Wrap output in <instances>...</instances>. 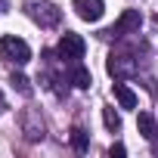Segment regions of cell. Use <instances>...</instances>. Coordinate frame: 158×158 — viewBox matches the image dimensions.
Returning a JSON list of instances; mask_svg holds the SVG:
<instances>
[{"label":"cell","instance_id":"6da1fadb","mask_svg":"<svg viewBox=\"0 0 158 158\" xmlns=\"http://www.w3.org/2000/svg\"><path fill=\"white\" fill-rule=\"evenodd\" d=\"M22 6H25L28 19L37 22L40 28H53V25H59V19H62V13L50 3V0H25Z\"/></svg>","mask_w":158,"mask_h":158},{"label":"cell","instance_id":"7a4b0ae2","mask_svg":"<svg viewBox=\"0 0 158 158\" xmlns=\"http://www.w3.org/2000/svg\"><path fill=\"white\" fill-rule=\"evenodd\" d=\"M0 53H3V59H10V62H16V65L31 62V47H28L22 37H16V34H6L3 40H0Z\"/></svg>","mask_w":158,"mask_h":158},{"label":"cell","instance_id":"3957f363","mask_svg":"<svg viewBox=\"0 0 158 158\" xmlns=\"http://www.w3.org/2000/svg\"><path fill=\"white\" fill-rule=\"evenodd\" d=\"M84 50H87L84 37H81V34H74V31H65L62 40H59V47H56L59 59H68V62H77V59L84 56Z\"/></svg>","mask_w":158,"mask_h":158},{"label":"cell","instance_id":"277c9868","mask_svg":"<svg viewBox=\"0 0 158 158\" xmlns=\"http://www.w3.org/2000/svg\"><path fill=\"white\" fill-rule=\"evenodd\" d=\"M106 68H109V74L115 77V81H124V77L136 74V62H133L130 53H112L109 62H106Z\"/></svg>","mask_w":158,"mask_h":158},{"label":"cell","instance_id":"5b68a950","mask_svg":"<svg viewBox=\"0 0 158 158\" xmlns=\"http://www.w3.org/2000/svg\"><path fill=\"white\" fill-rule=\"evenodd\" d=\"M139 25H143L139 10H124V13H121V19H118L106 34H109V37H124V34H130V31H139Z\"/></svg>","mask_w":158,"mask_h":158},{"label":"cell","instance_id":"8992f818","mask_svg":"<svg viewBox=\"0 0 158 158\" xmlns=\"http://www.w3.org/2000/svg\"><path fill=\"white\" fill-rule=\"evenodd\" d=\"M71 10L84 22H99L102 13H106V3H102V0H71Z\"/></svg>","mask_w":158,"mask_h":158},{"label":"cell","instance_id":"52a82bcc","mask_svg":"<svg viewBox=\"0 0 158 158\" xmlns=\"http://www.w3.org/2000/svg\"><path fill=\"white\" fill-rule=\"evenodd\" d=\"M136 130H139V136H143V139H149V143H152V139L158 136L155 118H152L149 112H139V115H136Z\"/></svg>","mask_w":158,"mask_h":158},{"label":"cell","instance_id":"ba28073f","mask_svg":"<svg viewBox=\"0 0 158 158\" xmlns=\"http://www.w3.org/2000/svg\"><path fill=\"white\" fill-rule=\"evenodd\" d=\"M115 99H118L121 109H136V93L127 84H115Z\"/></svg>","mask_w":158,"mask_h":158},{"label":"cell","instance_id":"9c48e42d","mask_svg":"<svg viewBox=\"0 0 158 158\" xmlns=\"http://www.w3.org/2000/svg\"><path fill=\"white\" fill-rule=\"evenodd\" d=\"M71 84L81 87V90H87V87L93 84V77H90V71H87L84 65H74V68H71Z\"/></svg>","mask_w":158,"mask_h":158},{"label":"cell","instance_id":"30bf717a","mask_svg":"<svg viewBox=\"0 0 158 158\" xmlns=\"http://www.w3.org/2000/svg\"><path fill=\"white\" fill-rule=\"evenodd\" d=\"M71 146H74L77 152H87V149H90V136H87V130L74 127V130H71Z\"/></svg>","mask_w":158,"mask_h":158},{"label":"cell","instance_id":"8fae6325","mask_svg":"<svg viewBox=\"0 0 158 158\" xmlns=\"http://www.w3.org/2000/svg\"><path fill=\"white\" fill-rule=\"evenodd\" d=\"M102 121H106V127H109L112 133H115V130H121V115H118L112 106H106V109H102Z\"/></svg>","mask_w":158,"mask_h":158},{"label":"cell","instance_id":"7c38bea8","mask_svg":"<svg viewBox=\"0 0 158 158\" xmlns=\"http://www.w3.org/2000/svg\"><path fill=\"white\" fill-rule=\"evenodd\" d=\"M13 84H16V87H19L25 96L31 93V87H28V77H25V74H13Z\"/></svg>","mask_w":158,"mask_h":158},{"label":"cell","instance_id":"4fadbf2b","mask_svg":"<svg viewBox=\"0 0 158 158\" xmlns=\"http://www.w3.org/2000/svg\"><path fill=\"white\" fill-rule=\"evenodd\" d=\"M124 152H127V149H124V146H121V143H115V146H112V149H109V155H112V158H121V155H124Z\"/></svg>","mask_w":158,"mask_h":158}]
</instances>
